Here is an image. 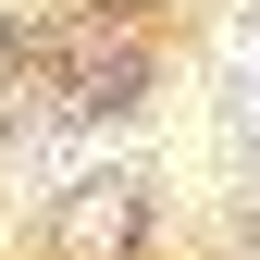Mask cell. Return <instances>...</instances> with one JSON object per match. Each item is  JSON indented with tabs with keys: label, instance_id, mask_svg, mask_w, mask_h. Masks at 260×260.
Listing matches in <instances>:
<instances>
[{
	"label": "cell",
	"instance_id": "obj_1",
	"mask_svg": "<svg viewBox=\"0 0 260 260\" xmlns=\"http://www.w3.org/2000/svg\"><path fill=\"white\" fill-rule=\"evenodd\" d=\"M236 112H248V137H260V50H236Z\"/></svg>",
	"mask_w": 260,
	"mask_h": 260
}]
</instances>
